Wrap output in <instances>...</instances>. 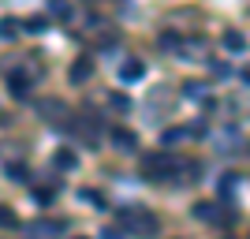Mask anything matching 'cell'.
<instances>
[{
    "label": "cell",
    "mask_w": 250,
    "mask_h": 239,
    "mask_svg": "<svg viewBox=\"0 0 250 239\" xmlns=\"http://www.w3.org/2000/svg\"><path fill=\"white\" fill-rule=\"evenodd\" d=\"M138 168H142V176H146L149 183H165V179H176L183 165H179L176 153H146L138 161Z\"/></svg>",
    "instance_id": "6da1fadb"
},
{
    "label": "cell",
    "mask_w": 250,
    "mask_h": 239,
    "mask_svg": "<svg viewBox=\"0 0 250 239\" xmlns=\"http://www.w3.org/2000/svg\"><path fill=\"white\" fill-rule=\"evenodd\" d=\"M120 224H124V232H131L135 239L157 236V217L149 209H120Z\"/></svg>",
    "instance_id": "7a4b0ae2"
},
{
    "label": "cell",
    "mask_w": 250,
    "mask_h": 239,
    "mask_svg": "<svg viewBox=\"0 0 250 239\" xmlns=\"http://www.w3.org/2000/svg\"><path fill=\"white\" fill-rule=\"evenodd\" d=\"M60 232H63V220H34V224H26L30 239H56Z\"/></svg>",
    "instance_id": "3957f363"
},
{
    "label": "cell",
    "mask_w": 250,
    "mask_h": 239,
    "mask_svg": "<svg viewBox=\"0 0 250 239\" xmlns=\"http://www.w3.org/2000/svg\"><path fill=\"white\" fill-rule=\"evenodd\" d=\"M8 90L15 97H26V94H30V71H22V67H19V71H11L8 75Z\"/></svg>",
    "instance_id": "277c9868"
},
{
    "label": "cell",
    "mask_w": 250,
    "mask_h": 239,
    "mask_svg": "<svg viewBox=\"0 0 250 239\" xmlns=\"http://www.w3.org/2000/svg\"><path fill=\"white\" fill-rule=\"evenodd\" d=\"M90 75H94V60H90V56H83V60H75V64H71V71H67V79H71L75 86H83L86 79H90Z\"/></svg>",
    "instance_id": "5b68a950"
},
{
    "label": "cell",
    "mask_w": 250,
    "mask_h": 239,
    "mask_svg": "<svg viewBox=\"0 0 250 239\" xmlns=\"http://www.w3.org/2000/svg\"><path fill=\"white\" fill-rule=\"evenodd\" d=\"M142 75H146V64L142 60H127L124 67H120V79H124V83H138Z\"/></svg>",
    "instance_id": "8992f818"
},
{
    "label": "cell",
    "mask_w": 250,
    "mask_h": 239,
    "mask_svg": "<svg viewBox=\"0 0 250 239\" xmlns=\"http://www.w3.org/2000/svg\"><path fill=\"white\" fill-rule=\"evenodd\" d=\"M112 142L120 146V150H127V153H135V150H138V138L131 135V131H124V127H112Z\"/></svg>",
    "instance_id": "52a82bcc"
},
{
    "label": "cell",
    "mask_w": 250,
    "mask_h": 239,
    "mask_svg": "<svg viewBox=\"0 0 250 239\" xmlns=\"http://www.w3.org/2000/svg\"><path fill=\"white\" fill-rule=\"evenodd\" d=\"M19 30H22V22H19V19H11V15H4V19H0V38H4V42L19 38Z\"/></svg>",
    "instance_id": "ba28073f"
},
{
    "label": "cell",
    "mask_w": 250,
    "mask_h": 239,
    "mask_svg": "<svg viewBox=\"0 0 250 239\" xmlns=\"http://www.w3.org/2000/svg\"><path fill=\"white\" fill-rule=\"evenodd\" d=\"M52 165L60 168V172H71V168L79 165V157H75L71 150H56V157H52Z\"/></svg>",
    "instance_id": "9c48e42d"
},
{
    "label": "cell",
    "mask_w": 250,
    "mask_h": 239,
    "mask_svg": "<svg viewBox=\"0 0 250 239\" xmlns=\"http://www.w3.org/2000/svg\"><path fill=\"white\" fill-rule=\"evenodd\" d=\"M224 49L228 52H247V38H243L239 30H228L224 34Z\"/></svg>",
    "instance_id": "30bf717a"
},
{
    "label": "cell",
    "mask_w": 250,
    "mask_h": 239,
    "mask_svg": "<svg viewBox=\"0 0 250 239\" xmlns=\"http://www.w3.org/2000/svg\"><path fill=\"white\" fill-rule=\"evenodd\" d=\"M38 112L49 116V120H63V116H67V109H63L60 101H42V105H38Z\"/></svg>",
    "instance_id": "8fae6325"
},
{
    "label": "cell",
    "mask_w": 250,
    "mask_h": 239,
    "mask_svg": "<svg viewBox=\"0 0 250 239\" xmlns=\"http://www.w3.org/2000/svg\"><path fill=\"white\" fill-rule=\"evenodd\" d=\"M194 217L198 220H217V206H213V202H198V206H194Z\"/></svg>",
    "instance_id": "7c38bea8"
},
{
    "label": "cell",
    "mask_w": 250,
    "mask_h": 239,
    "mask_svg": "<svg viewBox=\"0 0 250 239\" xmlns=\"http://www.w3.org/2000/svg\"><path fill=\"white\" fill-rule=\"evenodd\" d=\"M49 11L56 15V19H71V15H75V11H71V4H63V0H52V4H49Z\"/></svg>",
    "instance_id": "4fadbf2b"
},
{
    "label": "cell",
    "mask_w": 250,
    "mask_h": 239,
    "mask_svg": "<svg viewBox=\"0 0 250 239\" xmlns=\"http://www.w3.org/2000/svg\"><path fill=\"white\" fill-rule=\"evenodd\" d=\"M22 26H26V30H45V26H49V19H45V15H30Z\"/></svg>",
    "instance_id": "5bb4252c"
},
{
    "label": "cell",
    "mask_w": 250,
    "mask_h": 239,
    "mask_svg": "<svg viewBox=\"0 0 250 239\" xmlns=\"http://www.w3.org/2000/svg\"><path fill=\"white\" fill-rule=\"evenodd\" d=\"M8 176L11 179H26V165H8Z\"/></svg>",
    "instance_id": "9a60e30c"
},
{
    "label": "cell",
    "mask_w": 250,
    "mask_h": 239,
    "mask_svg": "<svg viewBox=\"0 0 250 239\" xmlns=\"http://www.w3.org/2000/svg\"><path fill=\"white\" fill-rule=\"evenodd\" d=\"M101 239H124V228H101Z\"/></svg>",
    "instance_id": "2e32d148"
},
{
    "label": "cell",
    "mask_w": 250,
    "mask_h": 239,
    "mask_svg": "<svg viewBox=\"0 0 250 239\" xmlns=\"http://www.w3.org/2000/svg\"><path fill=\"white\" fill-rule=\"evenodd\" d=\"M161 49H176V34H161Z\"/></svg>",
    "instance_id": "e0dca14e"
},
{
    "label": "cell",
    "mask_w": 250,
    "mask_h": 239,
    "mask_svg": "<svg viewBox=\"0 0 250 239\" xmlns=\"http://www.w3.org/2000/svg\"><path fill=\"white\" fill-rule=\"evenodd\" d=\"M0 224H4V228H8V224H15V217H11V209H4V206H0Z\"/></svg>",
    "instance_id": "ac0fdd59"
},
{
    "label": "cell",
    "mask_w": 250,
    "mask_h": 239,
    "mask_svg": "<svg viewBox=\"0 0 250 239\" xmlns=\"http://www.w3.org/2000/svg\"><path fill=\"white\" fill-rule=\"evenodd\" d=\"M202 90H206L202 83H187V94H190V97H202Z\"/></svg>",
    "instance_id": "d6986e66"
},
{
    "label": "cell",
    "mask_w": 250,
    "mask_h": 239,
    "mask_svg": "<svg viewBox=\"0 0 250 239\" xmlns=\"http://www.w3.org/2000/svg\"><path fill=\"white\" fill-rule=\"evenodd\" d=\"M34 198H38V202H52V191H42V187H38V191H34Z\"/></svg>",
    "instance_id": "ffe728a7"
},
{
    "label": "cell",
    "mask_w": 250,
    "mask_h": 239,
    "mask_svg": "<svg viewBox=\"0 0 250 239\" xmlns=\"http://www.w3.org/2000/svg\"><path fill=\"white\" fill-rule=\"evenodd\" d=\"M243 83H247V86H250V67H247V71H243Z\"/></svg>",
    "instance_id": "44dd1931"
},
{
    "label": "cell",
    "mask_w": 250,
    "mask_h": 239,
    "mask_svg": "<svg viewBox=\"0 0 250 239\" xmlns=\"http://www.w3.org/2000/svg\"><path fill=\"white\" fill-rule=\"evenodd\" d=\"M75 239H86V236H75Z\"/></svg>",
    "instance_id": "7402d4cb"
}]
</instances>
